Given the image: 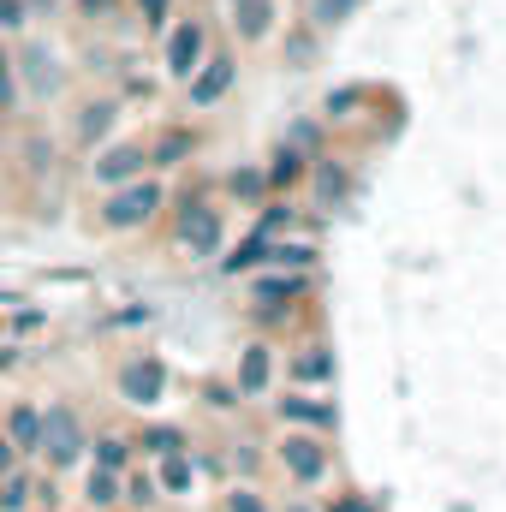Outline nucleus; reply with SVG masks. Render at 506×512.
<instances>
[{"label": "nucleus", "instance_id": "72a5a7b5", "mask_svg": "<svg viewBox=\"0 0 506 512\" xmlns=\"http://www.w3.org/2000/svg\"><path fill=\"white\" fill-rule=\"evenodd\" d=\"M12 24H24V0H0V30H12Z\"/></svg>", "mask_w": 506, "mask_h": 512}, {"label": "nucleus", "instance_id": "dca6fc26", "mask_svg": "<svg viewBox=\"0 0 506 512\" xmlns=\"http://www.w3.org/2000/svg\"><path fill=\"white\" fill-rule=\"evenodd\" d=\"M78 507L84 512H126V483H120L114 471L84 465V495H78Z\"/></svg>", "mask_w": 506, "mask_h": 512}, {"label": "nucleus", "instance_id": "9d476101", "mask_svg": "<svg viewBox=\"0 0 506 512\" xmlns=\"http://www.w3.org/2000/svg\"><path fill=\"white\" fill-rule=\"evenodd\" d=\"M143 167H149V149L143 143H120V149H108V155H96V185H108V191H120L131 179H143Z\"/></svg>", "mask_w": 506, "mask_h": 512}, {"label": "nucleus", "instance_id": "f03ea898", "mask_svg": "<svg viewBox=\"0 0 506 512\" xmlns=\"http://www.w3.org/2000/svg\"><path fill=\"white\" fill-rule=\"evenodd\" d=\"M36 465L54 471V477L90 465V429H84V417H78L72 399H48V405H42V447H36Z\"/></svg>", "mask_w": 506, "mask_h": 512}, {"label": "nucleus", "instance_id": "bb28decb", "mask_svg": "<svg viewBox=\"0 0 506 512\" xmlns=\"http://www.w3.org/2000/svg\"><path fill=\"white\" fill-rule=\"evenodd\" d=\"M36 512H60V483H54V471H36Z\"/></svg>", "mask_w": 506, "mask_h": 512}, {"label": "nucleus", "instance_id": "c85d7f7f", "mask_svg": "<svg viewBox=\"0 0 506 512\" xmlns=\"http://www.w3.org/2000/svg\"><path fill=\"white\" fill-rule=\"evenodd\" d=\"M316 185H322V197H334V203L346 197V173H340V167H322V173H316Z\"/></svg>", "mask_w": 506, "mask_h": 512}, {"label": "nucleus", "instance_id": "f3484780", "mask_svg": "<svg viewBox=\"0 0 506 512\" xmlns=\"http://www.w3.org/2000/svg\"><path fill=\"white\" fill-rule=\"evenodd\" d=\"M268 251H274V233H268V227L256 221L251 239H245V245H233V251L221 256V268H227V274H256V268L268 262Z\"/></svg>", "mask_w": 506, "mask_h": 512}, {"label": "nucleus", "instance_id": "aec40b11", "mask_svg": "<svg viewBox=\"0 0 506 512\" xmlns=\"http://www.w3.org/2000/svg\"><path fill=\"white\" fill-rule=\"evenodd\" d=\"M304 173H310V161H304L292 143H280L274 161H268V185H274V191H292V185H304Z\"/></svg>", "mask_w": 506, "mask_h": 512}, {"label": "nucleus", "instance_id": "c756f323", "mask_svg": "<svg viewBox=\"0 0 506 512\" xmlns=\"http://www.w3.org/2000/svg\"><path fill=\"white\" fill-rule=\"evenodd\" d=\"M268 30V0H245V36H262Z\"/></svg>", "mask_w": 506, "mask_h": 512}, {"label": "nucleus", "instance_id": "6e6552de", "mask_svg": "<svg viewBox=\"0 0 506 512\" xmlns=\"http://www.w3.org/2000/svg\"><path fill=\"white\" fill-rule=\"evenodd\" d=\"M233 78H239V66L227 60V54H209L191 78H185V90H191V108H215L227 90H233Z\"/></svg>", "mask_w": 506, "mask_h": 512}, {"label": "nucleus", "instance_id": "a878e982", "mask_svg": "<svg viewBox=\"0 0 506 512\" xmlns=\"http://www.w3.org/2000/svg\"><path fill=\"white\" fill-rule=\"evenodd\" d=\"M322 512H381V507H376V495H364V489H340Z\"/></svg>", "mask_w": 506, "mask_h": 512}, {"label": "nucleus", "instance_id": "20e7f679", "mask_svg": "<svg viewBox=\"0 0 506 512\" xmlns=\"http://www.w3.org/2000/svg\"><path fill=\"white\" fill-rule=\"evenodd\" d=\"M274 423H280V429H310V435H328V441H334L340 405L322 399V393H310V387H286V393L274 399Z\"/></svg>", "mask_w": 506, "mask_h": 512}, {"label": "nucleus", "instance_id": "f704fd0d", "mask_svg": "<svg viewBox=\"0 0 506 512\" xmlns=\"http://www.w3.org/2000/svg\"><path fill=\"white\" fill-rule=\"evenodd\" d=\"M12 108V66H6V54H0V114Z\"/></svg>", "mask_w": 506, "mask_h": 512}, {"label": "nucleus", "instance_id": "c9c22d12", "mask_svg": "<svg viewBox=\"0 0 506 512\" xmlns=\"http://www.w3.org/2000/svg\"><path fill=\"white\" fill-rule=\"evenodd\" d=\"M274 512H322V507H316L310 495H286V501H280V507H274Z\"/></svg>", "mask_w": 506, "mask_h": 512}, {"label": "nucleus", "instance_id": "e433bc0d", "mask_svg": "<svg viewBox=\"0 0 506 512\" xmlns=\"http://www.w3.org/2000/svg\"><path fill=\"white\" fill-rule=\"evenodd\" d=\"M108 114H114V108H90V120H84V137H96V131H108Z\"/></svg>", "mask_w": 506, "mask_h": 512}, {"label": "nucleus", "instance_id": "0eeeda50", "mask_svg": "<svg viewBox=\"0 0 506 512\" xmlns=\"http://www.w3.org/2000/svg\"><path fill=\"white\" fill-rule=\"evenodd\" d=\"M286 382H292V387H310V393L334 387V352H328L322 340H304V346L286 358Z\"/></svg>", "mask_w": 506, "mask_h": 512}, {"label": "nucleus", "instance_id": "473e14b6", "mask_svg": "<svg viewBox=\"0 0 506 512\" xmlns=\"http://www.w3.org/2000/svg\"><path fill=\"white\" fill-rule=\"evenodd\" d=\"M352 6H358V0H322V6H316V18H322V24H334V18H340V12H352Z\"/></svg>", "mask_w": 506, "mask_h": 512}, {"label": "nucleus", "instance_id": "393cba45", "mask_svg": "<svg viewBox=\"0 0 506 512\" xmlns=\"http://www.w3.org/2000/svg\"><path fill=\"white\" fill-rule=\"evenodd\" d=\"M233 471H239L233 483H256V471H262V453H256V441H239V447H233Z\"/></svg>", "mask_w": 506, "mask_h": 512}, {"label": "nucleus", "instance_id": "58836bf2", "mask_svg": "<svg viewBox=\"0 0 506 512\" xmlns=\"http://www.w3.org/2000/svg\"><path fill=\"white\" fill-rule=\"evenodd\" d=\"M84 6H90V12H108V6H114V0H84Z\"/></svg>", "mask_w": 506, "mask_h": 512}, {"label": "nucleus", "instance_id": "6ab92c4d", "mask_svg": "<svg viewBox=\"0 0 506 512\" xmlns=\"http://www.w3.org/2000/svg\"><path fill=\"white\" fill-rule=\"evenodd\" d=\"M155 483H161V495H191V489H197V459H191V453L155 459Z\"/></svg>", "mask_w": 506, "mask_h": 512}, {"label": "nucleus", "instance_id": "7c9ffc66", "mask_svg": "<svg viewBox=\"0 0 506 512\" xmlns=\"http://www.w3.org/2000/svg\"><path fill=\"white\" fill-rule=\"evenodd\" d=\"M358 102H364V90H340V96H328V114L346 120V108H358Z\"/></svg>", "mask_w": 506, "mask_h": 512}, {"label": "nucleus", "instance_id": "9b49d317", "mask_svg": "<svg viewBox=\"0 0 506 512\" xmlns=\"http://www.w3.org/2000/svg\"><path fill=\"white\" fill-rule=\"evenodd\" d=\"M203 48H209L203 24H197V18H185V24L167 36V72H173V78H191V72L203 66Z\"/></svg>", "mask_w": 506, "mask_h": 512}, {"label": "nucleus", "instance_id": "412c9836", "mask_svg": "<svg viewBox=\"0 0 506 512\" xmlns=\"http://www.w3.org/2000/svg\"><path fill=\"white\" fill-rule=\"evenodd\" d=\"M30 489H36V471H30V465H18L12 477H0V512H30L36 507Z\"/></svg>", "mask_w": 506, "mask_h": 512}, {"label": "nucleus", "instance_id": "b1692460", "mask_svg": "<svg viewBox=\"0 0 506 512\" xmlns=\"http://www.w3.org/2000/svg\"><path fill=\"white\" fill-rule=\"evenodd\" d=\"M191 149V131H167L155 149H149V167H179V155Z\"/></svg>", "mask_w": 506, "mask_h": 512}, {"label": "nucleus", "instance_id": "ddd939ff", "mask_svg": "<svg viewBox=\"0 0 506 512\" xmlns=\"http://www.w3.org/2000/svg\"><path fill=\"white\" fill-rule=\"evenodd\" d=\"M131 447H137V459H167V453H191V435L179 429V423H143V429H131Z\"/></svg>", "mask_w": 506, "mask_h": 512}, {"label": "nucleus", "instance_id": "cd10ccee", "mask_svg": "<svg viewBox=\"0 0 506 512\" xmlns=\"http://www.w3.org/2000/svg\"><path fill=\"white\" fill-rule=\"evenodd\" d=\"M233 191H239V197H262V191H268V173H256V167L233 173Z\"/></svg>", "mask_w": 506, "mask_h": 512}, {"label": "nucleus", "instance_id": "7ed1b4c3", "mask_svg": "<svg viewBox=\"0 0 506 512\" xmlns=\"http://www.w3.org/2000/svg\"><path fill=\"white\" fill-rule=\"evenodd\" d=\"M161 203H167L161 179H131V185H120V191L102 197V227H108V233H137V227L155 221Z\"/></svg>", "mask_w": 506, "mask_h": 512}, {"label": "nucleus", "instance_id": "5701e85b", "mask_svg": "<svg viewBox=\"0 0 506 512\" xmlns=\"http://www.w3.org/2000/svg\"><path fill=\"white\" fill-rule=\"evenodd\" d=\"M221 512H274V501H268L256 483H227V495H221Z\"/></svg>", "mask_w": 506, "mask_h": 512}, {"label": "nucleus", "instance_id": "f8f14e48", "mask_svg": "<svg viewBox=\"0 0 506 512\" xmlns=\"http://www.w3.org/2000/svg\"><path fill=\"white\" fill-rule=\"evenodd\" d=\"M0 435H6L24 459H36V447H42V405H36V399H18V405L0 417Z\"/></svg>", "mask_w": 506, "mask_h": 512}, {"label": "nucleus", "instance_id": "a211bd4d", "mask_svg": "<svg viewBox=\"0 0 506 512\" xmlns=\"http://www.w3.org/2000/svg\"><path fill=\"white\" fill-rule=\"evenodd\" d=\"M126 512H155L167 495H161V483H155V465H131L126 477Z\"/></svg>", "mask_w": 506, "mask_h": 512}, {"label": "nucleus", "instance_id": "4be33fe9", "mask_svg": "<svg viewBox=\"0 0 506 512\" xmlns=\"http://www.w3.org/2000/svg\"><path fill=\"white\" fill-rule=\"evenodd\" d=\"M268 262H274V268H292V274H310V268H316V245H298V239H274Z\"/></svg>", "mask_w": 506, "mask_h": 512}, {"label": "nucleus", "instance_id": "f257e3e1", "mask_svg": "<svg viewBox=\"0 0 506 512\" xmlns=\"http://www.w3.org/2000/svg\"><path fill=\"white\" fill-rule=\"evenodd\" d=\"M268 465H274L292 489H322V483H334V471H340L328 435H310V429H280L274 447H268Z\"/></svg>", "mask_w": 506, "mask_h": 512}, {"label": "nucleus", "instance_id": "1a4fd4ad", "mask_svg": "<svg viewBox=\"0 0 506 512\" xmlns=\"http://www.w3.org/2000/svg\"><path fill=\"white\" fill-rule=\"evenodd\" d=\"M233 387H239V399H262V393L274 387V346H268V340H251V346L239 352Z\"/></svg>", "mask_w": 506, "mask_h": 512}, {"label": "nucleus", "instance_id": "4468645a", "mask_svg": "<svg viewBox=\"0 0 506 512\" xmlns=\"http://www.w3.org/2000/svg\"><path fill=\"white\" fill-rule=\"evenodd\" d=\"M304 292H310V274H292V268H274V274H256L251 280V298L256 304H274V310H280V304L292 310Z\"/></svg>", "mask_w": 506, "mask_h": 512}, {"label": "nucleus", "instance_id": "2f4dec72", "mask_svg": "<svg viewBox=\"0 0 506 512\" xmlns=\"http://www.w3.org/2000/svg\"><path fill=\"white\" fill-rule=\"evenodd\" d=\"M18 465H24V453H18V447H12V441H6V435H0V477H12V471H18Z\"/></svg>", "mask_w": 506, "mask_h": 512}, {"label": "nucleus", "instance_id": "423d86ee", "mask_svg": "<svg viewBox=\"0 0 506 512\" xmlns=\"http://www.w3.org/2000/svg\"><path fill=\"white\" fill-rule=\"evenodd\" d=\"M221 239H227V221L215 203H185L179 215V245L191 256H221Z\"/></svg>", "mask_w": 506, "mask_h": 512}, {"label": "nucleus", "instance_id": "2eb2a0df", "mask_svg": "<svg viewBox=\"0 0 506 512\" xmlns=\"http://www.w3.org/2000/svg\"><path fill=\"white\" fill-rule=\"evenodd\" d=\"M90 465H96V471L126 477L131 465H137V447H131L126 429H102V435H90Z\"/></svg>", "mask_w": 506, "mask_h": 512}, {"label": "nucleus", "instance_id": "4c0bfd02", "mask_svg": "<svg viewBox=\"0 0 506 512\" xmlns=\"http://www.w3.org/2000/svg\"><path fill=\"white\" fill-rule=\"evenodd\" d=\"M137 6L149 12V24H161V18H167V0H137Z\"/></svg>", "mask_w": 506, "mask_h": 512}, {"label": "nucleus", "instance_id": "39448f33", "mask_svg": "<svg viewBox=\"0 0 506 512\" xmlns=\"http://www.w3.org/2000/svg\"><path fill=\"white\" fill-rule=\"evenodd\" d=\"M114 387H120V399H126V405L149 411V405H161V399H167V364L143 352V358L120 364V382H114Z\"/></svg>", "mask_w": 506, "mask_h": 512}]
</instances>
